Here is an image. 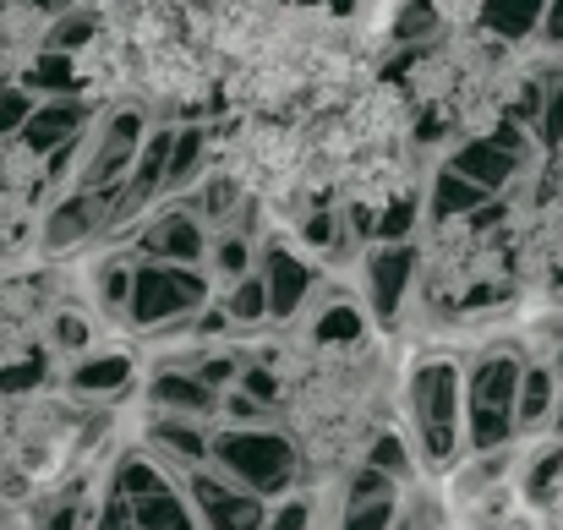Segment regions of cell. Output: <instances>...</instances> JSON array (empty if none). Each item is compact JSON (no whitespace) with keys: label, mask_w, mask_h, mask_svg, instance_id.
Here are the masks:
<instances>
[{"label":"cell","mask_w":563,"mask_h":530,"mask_svg":"<svg viewBox=\"0 0 563 530\" xmlns=\"http://www.w3.org/2000/svg\"><path fill=\"white\" fill-rule=\"evenodd\" d=\"M548 0H482V27H493V38L520 44L537 22H542Z\"/></svg>","instance_id":"1"}]
</instances>
